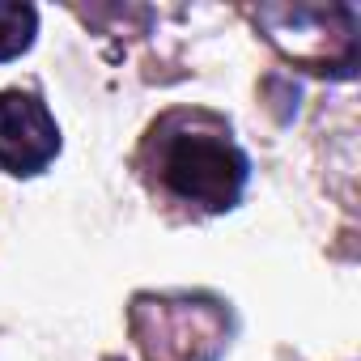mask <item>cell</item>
<instances>
[{
    "label": "cell",
    "mask_w": 361,
    "mask_h": 361,
    "mask_svg": "<svg viewBox=\"0 0 361 361\" xmlns=\"http://www.w3.org/2000/svg\"><path fill=\"white\" fill-rule=\"evenodd\" d=\"M157 174L178 200L221 213L247 183V157L226 132L174 128L157 136Z\"/></svg>",
    "instance_id": "1"
},
{
    "label": "cell",
    "mask_w": 361,
    "mask_h": 361,
    "mask_svg": "<svg viewBox=\"0 0 361 361\" xmlns=\"http://www.w3.org/2000/svg\"><path fill=\"white\" fill-rule=\"evenodd\" d=\"M60 149L56 119L22 90L0 94V166L9 174H39Z\"/></svg>",
    "instance_id": "2"
},
{
    "label": "cell",
    "mask_w": 361,
    "mask_h": 361,
    "mask_svg": "<svg viewBox=\"0 0 361 361\" xmlns=\"http://www.w3.org/2000/svg\"><path fill=\"white\" fill-rule=\"evenodd\" d=\"M39 13L30 5H0V60H13L30 47Z\"/></svg>",
    "instance_id": "3"
}]
</instances>
